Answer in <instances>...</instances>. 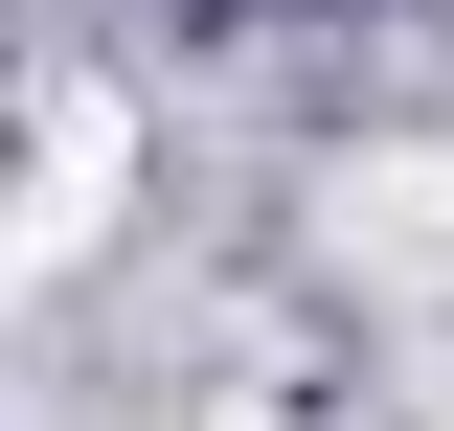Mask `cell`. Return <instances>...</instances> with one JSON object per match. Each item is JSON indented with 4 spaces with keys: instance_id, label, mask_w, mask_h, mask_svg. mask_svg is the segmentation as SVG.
Returning <instances> with one entry per match:
<instances>
[{
    "instance_id": "6da1fadb",
    "label": "cell",
    "mask_w": 454,
    "mask_h": 431,
    "mask_svg": "<svg viewBox=\"0 0 454 431\" xmlns=\"http://www.w3.org/2000/svg\"><path fill=\"white\" fill-rule=\"evenodd\" d=\"M91 227H114V114L68 91V114H46V205H23V250H91Z\"/></svg>"
}]
</instances>
